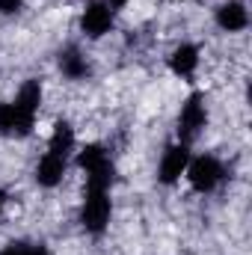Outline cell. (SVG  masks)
I'll return each instance as SVG.
<instances>
[{
    "label": "cell",
    "mask_w": 252,
    "mask_h": 255,
    "mask_svg": "<svg viewBox=\"0 0 252 255\" xmlns=\"http://www.w3.org/2000/svg\"><path fill=\"white\" fill-rule=\"evenodd\" d=\"M24 3H27V0H0V15H3V18L18 15V12L24 9Z\"/></svg>",
    "instance_id": "obj_14"
},
{
    "label": "cell",
    "mask_w": 252,
    "mask_h": 255,
    "mask_svg": "<svg viewBox=\"0 0 252 255\" xmlns=\"http://www.w3.org/2000/svg\"><path fill=\"white\" fill-rule=\"evenodd\" d=\"M57 63H60V71H63L65 80H86L89 77V60H86V54L77 45L63 48Z\"/></svg>",
    "instance_id": "obj_11"
},
{
    "label": "cell",
    "mask_w": 252,
    "mask_h": 255,
    "mask_svg": "<svg viewBox=\"0 0 252 255\" xmlns=\"http://www.w3.org/2000/svg\"><path fill=\"white\" fill-rule=\"evenodd\" d=\"M65 172H68V157H60V154H54V151H45V154L39 157L36 169H33V178H36L39 187L54 190V187L63 184Z\"/></svg>",
    "instance_id": "obj_8"
},
{
    "label": "cell",
    "mask_w": 252,
    "mask_h": 255,
    "mask_svg": "<svg viewBox=\"0 0 252 255\" xmlns=\"http://www.w3.org/2000/svg\"><path fill=\"white\" fill-rule=\"evenodd\" d=\"M199 63H202V51H199V45H193V42L175 45V48L169 51V57H166V65H169V71H172L175 77H193L196 68H199Z\"/></svg>",
    "instance_id": "obj_10"
},
{
    "label": "cell",
    "mask_w": 252,
    "mask_h": 255,
    "mask_svg": "<svg viewBox=\"0 0 252 255\" xmlns=\"http://www.w3.org/2000/svg\"><path fill=\"white\" fill-rule=\"evenodd\" d=\"M107 3H110L113 9H122V6H127V0H107Z\"/></svg>",
    "instance_id": "obj_17"
},
{
    "label": "cell",
    "mask_w": 252,
    "mask_h": 255,
    "mask_svg": "<svg viewBox=\"0 0 252 255\" xmlns=\"http://www.w3.org/2000/svg\"><path fill=\"white\" fill-rule=\"evenodd\" d=\"M184 178L190 181V187L196 193L208 196L226 181V166L217 154H199V157H190Z\"/></svg>",
    "instance_id": "obj_2"
},
{
    "label": "cell",
    "mask_w": 252,
    "mask_h": 255,
    "mask_svg": "<svg viewBox=\"0 0 252 255\" xmlns=\"http://www.w3.org/2000/svg\"><path fill=\"white\" fill-rule=\"evenodd\" d=\"M214 21L223 33H244L250 27V9H247L244 0H226V3L217 6Z\"/></svg>",
    "instance_id": "obj_9"
},
{
    "label": "cell",
    "mask_w": 252,
    "mask_h": 255,
    "mask_svg": "<svg viewBox=\"0 0 252 255\" xmlns=\"http://www.w3.org/2000/svg\"><path fill=\"white\" fill-rule=\"evenodd\" d=\"M116 24V9L107 0H86L80 9V33L86 39H104Z\"/></svg>",
    "instance_id": "obj_6"
},
{
    "label": "cell",
    "mask_w": 252,
    "mask_h": 255,
    "mask_svg": "<svg viewBox=\"0 0 252 255\" xmlns=\"http://www.w3.org/2000/svg\"><path fill=\"white\" fill-rule=\"evenodd\" d=\"M42 98H45V89H42V80H24L12 98L15 110H18V122H21V136H30L33 128H36V116L42 110Z\"/></svg>",
    "instance_id": "obj_5"
},
{
    "label": "cell",
    "mask_w": 252,
    "mask_h": 255,
    "mask_svg": "<svg viewBox=\"0 0 252 255\" xmlns=\"http://www.w3.org/2000/svg\"><path fill=\"white\" fill-rule=\"evenodd\" d=\"M3 205H6V190L0 187V211H3Z\"/></svg>",
    "instance_id": "obj_18"
},
{
    "label": "cell",
    "mask_w": 252,
    "mask_h": 255,
    "mask_svg": "<svg viewBox=\"0 0 252 255\" xmlns=\"http://www.w3.org/2000/svg\"><path fill=\"white\" fill-rule=\"evenodd\" d=\"M74 148H77V136H74L71 122L57 119L54 128H51V136H48V151H54V154H60V157H68Z\"/></svg>",
    "instance_id": "obj_12"
},
{
    "label": "cell",
    "mask_w": 252,
    "mask_h": 255,
    "mask_svg": "<svg viewBox=\"0 0 252 255\" xmlns=\"http://www.w3.org/2000/svg\"><path fill=\"white\" fill-rule=\"evenodd\" d=\"M27 253V244L24 241H18V244H9L6 250H0V255H24Z\"/></svg>",
    "instance_id": "obj_15"
},
{
    "label": "cell",
    "mask_w": 252,
    "mask_h": 255,
    "mask_svg": "<svg viewBox=\"0 0 252 255\" xmlns=\"http://www.w3.org/2000/svg\"><path fill=\"white\" fill-rule=\"evenodd\" d=\"M205 128H208V104H205V95L202 92H193V95L184 98V104L178 110V122H175L178 142L190 145Z\"/></svg>",
    "instance_id": "obj_4"
},
{
    "label": "cell",
    "mask_w": 252,
    "mask_h": 255,
    "mask_svg": "<svg viewBox=\"0 0 252 255\" xmlns=\"http://www.w3.org/2000/svg\"><path fill=\"white\" fill-rule=\"evenodd\" d=\"M113 217V202L110 190H86L80 202V226L86 235H104Z\"/></svg>",
    "instance_id": "obj_3"
},
{
    "label": "cell",
    "mask_w": 252,
    "mask_h": 255,
    "mask_svg": "<svg viewBox=\"0 0 252 255\" xmlns=\"http://www.w3.org/2000/svg\"><path fill=\"white\" fill-rule=\"evenodd\" d=\"M0 133H3V136H21L18 110H15L12 101H0Z\"/></svg>",
    "instance_id": "obj_13"
},
{
    "label": "cell",
    "mask_w": 252,
    "mask_h": 255,
    "mask_svg": "<svg viewBox=\"0 0 252 255\" xmlns=\"http://www.w3.org/2000/svg\"><path fill=\"white\" fill-rule=\"evenodd\" d=\"M74 163L86 178V190H110V184L116 178V166H113L110 151L101 142H86L77 151Z\"/></svg>",
    "instance_id": "obj_1"
},
{
    "label": "cell",
    "mask_w": 252,
    "mask_h": 255,
    "mask_svg": "<svg viewBox=\"0 0 252 255\" xmlns=\"http://www.w3.org/2000/svg\"><path fill=\"white\" fill-rule=\"evenodd\" d=\"M190 157H193V154H190V145H184V142L166 145V151L160 154V163H157V181L166 184V187L178 184V181L184 178V172H187Z\"/></svg>",
    "instance_id": "obj_7"
},
{
    "label": "cell",
    "mask_w": 252,
    "mask_h": 255,
    "mask_svg": "<svg viewBox=\"0 0 252 255\" xmlns=\"http://www.w3.org/2000/svg\"><path fill=\"white\" fill-rule=\"evenodd\" d=\"M24 255H51V253H48L45 244H27V253Z\"/></svg>",
    "instance_id": "obj_16"
}]
</instances>
